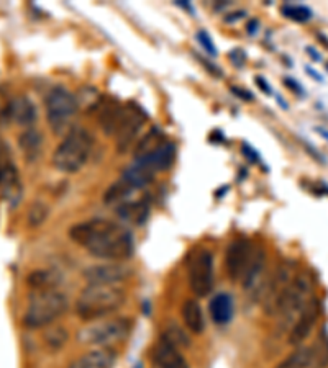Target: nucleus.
<instances>
[{
  "mask_svg": "<svg viewBox=\"0 0 328 368\" xmlns=\"http://www.w3.org/2000/svg\"><path fill=\"white\" fill-rule=\"evenodd\" d=\"M69 237L92 257L107 262H122L132 257L133 236L125 224L105 218L81 221L69 228Z\"/></svg>",
  "mask_w": 328,
  "mask_h": 368,
  "instance_id": "1",
  "label": "nucleus"
},
{
  "mask_svg": "<svg viewBox=\"0 0 328 368\" xmlns=\"http://www.w3.org/2000/svg\"><path fill=\"white\" fill-rule=\"evenodd\" d=\"M127 294L120 285H88L76 300V313L92 323L109 318L123 306Z\"/></svg>",
  "mask_w": 328,
  "mask_h": 368,
  "instance_id": "2",
  "label": "nucleus"
},
{
  "mask_svg": "<svg viewBox=\"0 0 328 368\" xmlns=\"http://www.w3.org/2000/svg\"><path fill=\"white\" fill-rule=\"evenodd\" d=\"M68 306V296L59 290H34L23 313V324L30 329L48 327L66 313Z\"/></svg>",
  "mask_w": 328,
  "mask_h": 368,
  "instance_id": "3",
  "label": "nucleus"
},
{
  "mask_svg": "<svg viewBox=\"0 0 328 368\" xmlns=\"http://www.w3.org/2000/svg\"><path fill=\"white\" fill-rule=\"evenodd\" d=\"M94 147L89 129L72 128L53 153V166L66 174H74L85 166Z\"/></svg>",
  "mask_w": 328,
  "mask_h": 368,
  "instance_id": "4",
  "label": "nucleus"
},
{
  "mask_svg": "<svg viewBox=\"0 0 328 368\" xmlns=\"http://www.w3.org/2000/svg\"><path fill=\"white\" fill-rule=\"evenodd\" d=\"M132 329L133 321L127 316H109L82 327L77 334V340L90 347L112 349V345L127 339Z\"/></svg>",
  "mask_w": 328,
  "mask_h": 368,
  "instance_id": "5",
  "label": "nucleus"
},
{
  "mask_svg": "<svg viewBox=\"0 0 328 368\" xmlns=\"http://www.w3.org/2000/svg\"><path fill=\"white\" fill-rule=\"evenodd\" d=\"M312 280L309 275L300 274L294 277L286 292L278 303L276 314L278 316L279 331H291L292 324L299 318L307 303L312 300Z\"/></svg>",
  "mask_w": 328,
  "mask_h": 368,
  "instance_id": "6",
  "label": "nucleus"
},
{
  "mask_svg": "<svg viewBox=\"0 0 328 368\" xmlns=\"http://www.w3.org/2000/svg\"><path fill=\"white\" fill-rule=\"evenodd\" d=\"M46 118H48L50 128L54 134H64L72 129V121H74L79 103L74 94L69 92L64 87H54L50 90L46 97Z\"/></svg>",
  "mask_w": 328,
  "mask_h": 368,
  "instance_id": "7",
  "label": "nucleus"
},
{
  "mask_svg": "<svg viewBox=\"0 0 328 368\" xmlns=\"http://www.w3.org/2000/svg\"><path fill=\"white\" fill-rule=\"evenodd\" d=\"M21 192L23 188L14 155L6 144H0V195L7 203L15 206L21 200Z\"/></svg>",
  "mask_w": 328,
  "mask_h": 368,
  "instance_id": "8",
  "label": "nucleus"
},
{
  "mask_svg": "<svg viewBox=\"0 0 328 368\" xmlns=\"http://www.w3.org/2000/svg\"><path fill=\"white\" fill-rule=\"evenodd\" d=\"M294 277H296L294 262L280 263V266L276 268L274 274L271 275L269 280H267L266 287L261 290L263 308H265L266 314L269 316L276 314V308H278L280 296H283L289 285H291V281L294 280Z\"/></svg>",
  "mask_w": 328,
  "mask_h": 368,
  "instance_id": "9",
  "label": "nucleus"
},
{
  "mask_svg": "<svg viewBox=\"0 0 328 368\" xmlns=\"http://www.w3.org/2000/svg\"><path fill=\"white\" fill-rule=\"evenodd\" d=\"M214 254L209 249L201 250L192 259L191 270H189V285L194 294L204 298L214 290V268H215Z\"/></svg>",
  "mask_w": 328,
  "mask_h": 368,
  "instance_id": "10",
  "label": "nucleus"
},
{
  "mask_svg": "<svg viewBox=\"0 0 328 368\" xmlns=\"http://www.w3.org/2000/svg\"><path fill=\"white\" fill-rule=\"evenodd\" d=\"M146 118H148V116H146L143 108L140 105H132L130 103V105L125 107L123 118L120 121L119 128H116L115 131L116 149H119V153H125V151L135 142L138 133L143 128Z\"/></svg>",
  "mask_w": 328,
  "mask_h": 368,
  "instance_id": "11",
  "label": "nucleus"
},
{
  "mask_svg": "<svg viewBox=\"0 0 328 368\" xmlns=\"http://www.w3.org/2000/svg\"><path fill=\"white\" fill-rule=\"evenodd\" d=\"M254 249L246 237H236L228 244L225 252V270L228 279L232 281H238L243 279L246 268L252 262Z\"/></svg>",
  "mask_w": 328,
  "mask_h": 368,
  "instance_id": "12",
  "label": "nucleus"
},
{
  "mask_svg": "<svg viewBox=\"0 0 328 368\" xmlns=\"http://www.w3.org/2000/svg\"><path fill=\"white\" fill-rule=\"evenodd\" d=\"M82 275L89 285H120L132 275V268L122 262H105L88 267Z\"/></svg>",
  "mask_w": 328,
  "mask_h": 368,
  "instance_id": "13",
  "label": "nucleus"
},
{
  "mask_svg": "<svg viewBox=\"0 0 328 368\" xmlns=\"http://www.w3.org/2000/svg\"><path fill=\"white\" fill-rule=\"evenodd\" d=\"M320 313H322L320 301L314 296L312 300L307 303L304 311L299 314V318L296 319V323L292 324L291 331H289L287 340L292 347H297V345H300L302 342L307 339L310 332H312V329L315 327V324H317L318 318H320Z\"/></svg>",
  "mask_w": 328,
  "mask_h": 368,
  "instance_id": "14",
  "label": "nucleus"
},
{
  "mask_svg": "<svg viewBox=\"0 0 328 368\" xmlns=\"http://www.w3.org/2000/svg\"><path fill=\"white\" fill-rule=\"evenodd\" d=\"M2 118L20 127H32L37 121V107L28 97H15L2 108Z\"/></svg>",
  "mask_w": 328,
  "mask_h": 368,
  "instance_id": "15",
  "label": "nucleus"
},
{
  "mask_svg": "<svg viewBox=\"0 0 328 368\" xmlns=\"http://www.w3.org/2000/svg\"><path fill=\"white\" fill-rule=\"evenodd\" d=\"M151 358L158 368H191L184 355L181 354V349L164 340L154 344L153 350H151Z\"/></svg>",
  "mask_w": 328,
  "mask_h": 368,
  "instance_id": "16",
  "label": "nucleus"
},
{
  "mask_svg": "<svg viewBox=\"0 0 328 368\" xmlns=\"http://www.w3.org/2000/svg\"><path fill=\"white\" fill-rule=\"evenodd\" d=\"M174 159H176L174 142L166 141V142H163L156 151H153L150 155H146L145 159H141V161H135V162L145 166L148 171H151L154 175H156L158 172L167 171V169L172 166V162H174Z\"/></svg>",
  "mask_w": 328,
  "mask_h": 368,
  "instance_id": "17",
  "label": "nucleus"
},
{
  "mask_svg": "<svg viewBox=\"0 0 328 368\" xmlns=\"http://www.w3.org/2000/svg\"><path fill=\"white\" fill-rule=\"evenodd\" d=\"M116 215L123 223L141 226L150 216V203L145 198L140 200H125L116 206Z\"/></svg>",
  "mask_w": 328,
  "mask_h": 368,
  "instance_id": "18",
  "label": "nucleus"
},
{
  "mask_svg": "<svg viewBox=\"0 0 328 368\" xmlns=\"http://www.w3.org/2000/svg\"><path fill=\"white\" fill-rule=\"evenodd\" d=\"M116 355L112 349L94 347L89 352L82 354L79 358L69 365V368H112Z\"/></svg>",
  "mask_w": 328,
  "mask_h": 368,
  "instance_id": "19",
  "label": "nucleus"
},
{
  "mask_svg": "<svg viewBox=\"0 0 328 368\" xmlns=\"http://www.w3.org/2000/svg\"><path fill=\"white\" fill-rule=\"evenodd\" d=\"M265 267H266L265 250H261V249L254 250L252 262H249L243 279H241V285H243V288L246 290V292H253L254 288L260 287L261 275H263V272H265Z\"/></svg>",
  "mask_w": 328,
  "mask_h": 368,
  "instance_id": "20",
  "label": "nucleus"
},
{
  "mask_svg": "<svg viewBox=\"0 0 328 368\" xmlns=\"http://www.w3.org/2000/svg\"><path fill=\"white\" fill-rule=\"evenodd\" d=\"M210 316H212V321L215 324H228L233 318V300L228 293H217L210 300L209 305Z\"/></svg>",
  "mask_w": 328,
  "mask_h": 368,
  "instance_id": "21",
  "label": "nucleus"
},
{
  "mask_svg": "<svg viewBox=\"0 0 328 368\" xmlns=\"http://www.w3.org/2000/svg\"><path fill=\"white\" fill-rule=\"evenodd\" d=\"M183 319L185 327L192 334H202L205 331V319H204V311H202L201 305L197 300H187L183 305Z\"/></svg>",
  "mask_w": 328,
  "mask_h": 368,
  "instance_id": "22",
  "label": "nucleus"
},
{
  "mask_svg": "<svg viewBox=\"0 0 328 368\" xmlns=\"http://www.w3.org/2000/svg\"><path fill=\"white\" fill-rule=\"evenodd\" d=\"M19 146L28 162L37 161L43 149V134L34 128L25 129L19 136Z\"/></svg>",
  "mask_w": 328,
  "mask_h": 368,
  "instance_id": "23",
  "label": "nucleus"
},
{
  "mask_svg": "<svg viewBox=\"0 0 328 368\" xmlns=\"http://www.w3.org/2000/svg\"><path fill=\"white\" fill-rule=\"evenodd\" d=\"M125 107L127 105H122L116 100L107 102L101 107V127L105 134H115L120 121L123 118Z\"/></svg>",
  "mask_w": 328,
  "mask_h": 368,
  "instance_id": "24",
  "label": "nucleus"
},
{
  "mask_svg": "<svg viewBox=\"0 0 328 368\" xmlns=\"http://www.w3.org/2000/svg\"><path fill=\"white\" fill-rule=\"evenodd\" d=\"M163 142H166V134H164L163 129H159L158 127L151 128L150 131L136 142L135 151H133L135 161H141V159H145L146 155H150L153 151H156Z\"/></svg>",
  "mask_w": 328,
  "mask_h": 368,
  "instance_id": "25",
  "label": "nucleus"
},
{
  "mask_svg": "<svg viewBox=\"0 0 328 368\" xmlns=\"http://www.w3.org/2000/svg\"><path fill=\"white\" fill-rule=\"evenodd\" d=\"M314 363V349L312 345H305V347H297L294 352H291L279 362L276 368H312Z\"/></svg>",
  "mask_w": 328,
  "mask_h": 368,
  "instance_id": "26",
  "label": "nucleus"
},
{
  "mask_svg": "<svg viewBox=\"0 0 328 368\" xmlns=\"http://www.w3.org/2000/svg\"><path fill=\"white\" fill-rule=\"evenodd\" d=\"M161 340L167 342V344L174 345V347L178 349H187L189 345H191L189 336L185 334V331L178 323H167L166 326L163 327Z\"/></svg>",
  "mask_w": 328,
  "mask_h": 368,
  "instance_id": "27",
  "label": "nucleus"
},
{
  "mask_svg": "<svg viewBox=\"0 0 328 368\" xmlns=\"http://www.w3.org/2000/svg\"><path fill=\"white\" fill-rule=\"evenodd\" d=\"M69 339L68 331L63 326H54V327H46L45 334H43V340L45 345L50 350H59L66 345Z\"/></svg>",
  "mask_w": 328,
  "mask_h": 368,
  "instance_id": "28",
  "label": "nucleus"
},
{
  "mask_svg": "<svg viewBox=\"0 0 328 368\" xmlns=\"http://www.w3.org/2000/svg\"><path fill=\"white\" fill-rule=\"evenodd\" d=\"M314 349V363L312 368H325L328 365V334L323 331L315 344Z\"/></svg>",
  "mask_w": 328,
  "mask_h": 368,
  "instance_id": "29",
  "label": "nucleus"
},
{
  "mask_svg": "<svg viewBox=\"0 0 328 368\" xmlns=\"http://www.w3.org/2000/svg\"><path fill=\"white\" fill-rule=\"evenodd\" d=\"M56 277L50 270H34L28 275V285L34 290H48L54 288Z\"/></svg>",
  "mask_w": 328,
  "mask_h": 368,
  "instance_id": "30",
  "label": "nucleus"
},
{
  "mask_svg": "<svg viewBox=\"0 0 328 368\" xmlns=\"http://www.w3.org/2000/svg\"><path fill=\"white\" fill-rule=\"evenodd\" d=\"M280 14H283L286 19L299 21V23H304V21H309L312 19V10L305 6H294V3H286V6L280 7Z\"/></svg>",
  "mask_w": 328,
  "mask_h": 368,
  "instance_id": "31",
  "label": "nucleus"
},
{
  "mask_svg": "<svg viewBox=\"0 0 328 368\" xmlns=\"http://www.w3.org/2000/svg\"><path fill=\"white\" fill-rule=\"evenodd\" d=\"M48 206L41 202H34L32 206L28 208V215L27 221L30 228H40L43 223H45L46 218H48Z\"/></svg>",
  "mask_w": 328,
  "mask_h": 368,
  "instance_id": "32",
  "label": "nucleus"
},
{
  "mask_svg": "<svg viewBox=\"0 0 328 368\" xmlns=\"http://www.w3.org/2000/svg\"><path fill=\"white\" fill-rule=\"evenodd\" d=\"M197 40H198V43H201V46L204 47V51L207 54L212 56V58H215V56L218 54V50L215 47L212 38L209 36V33H207L205 30H198V32H197Z\"/></svg>",
  "mask_w": 328,
  "mask_h": 368,
  "instance_id": "33",
  "label": "nucleus"
},
{
  "mask_svg": "<svg viewBox=\"0 0 328 368\" xmlns=\"http://www.w3.org/2000/svg\"><path fill=\"white\" fill-rule=\"evenodd\" d=\"M241 153H243L246 155V158H248L252 162H258V161H260V155H258L256 151L252 149V147H249L248 144L241 146Z\"/></svg>",
  "mask_w": 328,
  "mask_h": 368,
  "instance_id": "34",
  "label": "nucleus"
},
{
  "mask_svg": "<svg viewBox=\"0 0 328 368\" xmlns=\"http://www.w3.org/2000/svg\"><path fill=\"white\" fill-rule=\"evenodd\" d=\"M284 84H286L287 87L291 89V90H294L296 94H299L300 97H302V95H304V89H302V85L297 80L291 79V77H286V79H284Z\"/></svg>",
  "mask_w": 328,
  "mask_h": 368,
  "instance_id": "35",
  "label": "nucleus"
},
{
  "mask_svg": "<svg viewBox=\"0 0 328 368\" xmlns=\"http://www.w3.org/2000/svg\"><path fill=\"white\" fill-rule=\"evenodd\" d=\"M233 92H235L236 97H240V98H243V100H253V95L248 92V90H245V89H240V87H232Z\"/></svg>",
  "mask_w": 328,
  "mask_h": 368,
  "instance_id": "36",
  "label": "nucleus"
},
{
  "mask_svg": "<svg viewBox=\"0 0 328 368\" xmlns=\"http://www.w3.org/2000/svg\"><path fill=\"white\" fill-rule=\"evenodd\" d=\"M254 80H256V84L260 85V89H261L265 94L269 95L271 92H273V90H271V85L267 84V82H266L265 79H263V77H256V79H254Z\"/></svg>",
  "mask_w": 328,
  "mask_h": 368,
  "instance_id": "37",
  "label": "nucleus"
},
{
  "mask_svg": "<svg viewBox=\"0 0 328 368\" xmlns=\"http://www.w3.org/2000/svg\"><path fill=\"white\" fill-rule=\"evenodd\" d=\"M305 51H307V53L310 54V58H312L314 61H317V63H320V61H322V56L318 54V51L315 50L314 46H307V47H305Z\"/></svg>",
  "mask_w": 328,
  "mask_h": 368,
  "instance_id": "38",
  "label": "nucleus"
},
{
  "mask_svg": "<svg viewBox=\"0 0 328 368\" xmlns=\"http://www.w3.org/2000/svg\"><path fill=\"white\" fill-rule=\"evenodd\" d=\"M305 72H307L309 74V76H312L314 77V79L315 80H317V82H323V77L320 76V74H318L317 71H314V69L312 67H305Z\"/></svg>",
  "mask_w": 328,
  "mask_h": 368,
  "instance_id": "39",
  "label": "nucleus"
},
{
  "mask_svg": "<svg viewBox=\"0 0 328 368\" xmlns=\"http://www.w3.org/2000/svg\"><path fill=\"white\" fill-rule=\"evenodd\" d=\"M233 17H227L225 21H230V23H233V21L235 20H240V19H243L245 17V12H235V14H232Z\"/></svg>",
  "mask_w": 328,
  "mask_h": 368,
  "instance_id": "40",
  "label": "nucleus"
},
{
  "mask_svg": "<svg viewBox=\"0 0 328 368\" xmlns=\"http://www.w3.org/2000/svg\"><path fill=\"white\" fill-rule=\"evenodd\" d=\"M315 131H317L318 134H320V136H323V138H325V140L328 141V129H325V128H320V127H317V128H315Z\"/></svg>",
  "mask_w": 328,
  "mask_h": 368,
  "instance_id": "41",
  "label": "nucleus"
},
{
  "mask_svg": "<svg viewBox=\"0 0 328 368\" xmlns=\"http://www.w3.org/2000/svg\"><path fill=\"white\" fill-rule=\"evenodd\" d=\"M254 25H256V27H258V21H256V20H253L252 23L248 25V33H249V34H253L254 32H256V28H254Z\"/></svg>",
  "mask_w": 328,
  "mask_h": 368,
  "instance_id": "42",
  "label": "nucleus"
},
{
  "mask_svg": "<svg viewBox=\"0 0 328 368\" xmlns=\"http://www.w3.org/2000/svg\"><path fill=\"white\" fill-rule=\"evenodd\" d=\"M327 69H328V63H327Z\"/></svg>",
  "mask_w": 328,
  "mask_h": 368,
  "instance_id": "43",
  "label": "nucleus"
}]
</instances>
